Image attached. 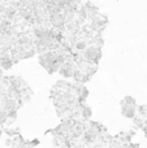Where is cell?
Segmentation results:
<instances>
[{"instance_id":"cell-3","label":"cell","mask_w":147,"mask_h":148,"mask_svg":"<svg viewBox=\"0 0 147 148\" xmlns=\"http://www.w3.org/2000/svg\"><path fill=\"white\" fill-rule=\"evenodd\" d=\"M76 68H77V65L73 64L72 61H65L64 64L60 66L59 72L61 75H64L65 78H70V77H73V74H74Z\"/></svg>"},{"instance_id":"cell-2","label":"cell","mask_w":147,"mask_h":148,"mask_svg":"<svg viewBox=\"0 0 147 148\" xmlns=\"http://www.w3.org/2000/svg\"><path fill=\"white\" fill-rule=\"evenodd\" d=\"M102 57V49L100 44H93V46H87L83 49L82 59L87 60V61L93 62V64H98V61Z\"/></svg>"},{"instance_id":"cell-1","label":"cell","mask_w":147,"mask_h":148,"mask_svg":"<svg viewBox=\"0 0 147 148\" xmlns=\"http://www.w3.org/2000/svg\"><path fill=\"white\" fill-rule=\"evenodd\" d=\"M121 113L126 118H134L137 113V101L134 97L126 96L121 100Z\"/></svg>"},{"instance_id":"cell-4","label":"cell","mask_w":147,"mask_h":148,"mask_svg":"<svg viewBox=\"0 0 147 148\" xmlns=\"http://www.w3.org/2000/svg\"><path fill=\"white\" fill-rule=\"evenodd\" d=\"M73 47H74L77 51H83V49L87 47V42H86L85 39H80V40H77L73 44Z\"/></svg>"}]
</instances>
